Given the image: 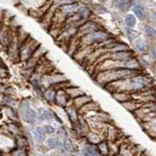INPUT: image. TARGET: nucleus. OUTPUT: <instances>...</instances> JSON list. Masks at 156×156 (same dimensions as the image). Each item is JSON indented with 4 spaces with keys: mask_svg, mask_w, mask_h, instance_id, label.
Here are the masks:
<instances>
[{
    "mask_svg": "<svg viewBox=\"0 0 156 156\" xmlns=\"http://www.w3.org/2000/svg\"><path fill=\"white\" fill-rule=\"evenodd\" d=\"M39 45L40 44L35 39L28 36L19 47V60L21 62H27Z\"/></svg>",
    "mask_w": 156,
    "mask_h": 156,
    "instance_id": "1",
    "label": "nucleus"
},
{
    "mask_svg": "<svg viewBox=\"0 0 156 156\" xmlns=\"http://www.w3.org/2000/svg\"><path fill=\"white\" fill-rule=\"evenodd\" d=\"M109 34L106 31L102 30V29H98V30L93 31L87 35H84L82 38V43L84 42V47L85 46H91L93 44H101L105 41L108 40Z\"/></svg>",
    "mask_w": 156,
    "mask_h": 156,
    "instance_id": "2",
    "label": "nucleus"
},
{
    "mask_svg": "<svg viewBox=\"0 0 156 156\" xmlns=\"http://www.w3.org/2000/svg\"><path fill=\"white\" fill-rule=\"evenodd\" d=\"M79 5L77 3H71V4H66V5H62V6L58 7L56 9L55 14L60 16L63 21L66 20L67 18H69L73 15H75L78 10H79Z\"/></svg>",
    "mask_w": 156,
    "mask_h": 156,
    "instance_id": "3",
    "label": "nucleus"
},
{
    "mask_svg": "<svg viewBox=\"0 0 156 156\" xmlns=\"http://www.w3.org/2000/svg\"><path fill=\"white\" fill-rule=\"evenodd\" d=\"M20 114H21L23 121L27 122V123H29V124L35 123L36 113L30 107V105H28V102L23 101L22 104L20 105Z\"/></svg>",
    "mask_w": 156,
    "mask_h": 156,
    "instance_id": "4",
    "label": "nucleus"
},
{
    "mask_svg": "<svg viewBox=\"0 0 156 156\" xmlns=\"http://www.w3.org/2000/svg\"><path fill=\"white\" fill-rule=\"evenodd\" d=\"M46 54V49L43 46L39 45L37 49L33 52V54L30 56V58L26 62H27V68L30 70H34V68L37 66V63L41 61V58H44V55Z\"/></svg>",
    "mask_w": 156,
    "mask_h": 156,
    "instance_id": "5",
    "label": "nucleus"
},
{
    "mask_svg": "<svg viewBox=\"0 0 156 156\" xmlns=\"http://www.w3.org/2000/svg\"><path fill=\"white\" fill-rule=\"evenodd\" d=\"M98 29H101L99 23H97L94 21H89V20H88V21L84 22L79 27H78L77 33L84 36V35H87V34H89L93 31L98 30Z\"/></svg>",
    "mask_w": 156,
    "mask_h": 156,
    "instance_id": "6",
    "label": "nucleus"
},
{
    "mask_svg": "<svg viewBox=\"0 0 156 156\" xmlns=\"http://www.w3.org/2000/svg\"><path fill=\"white\" fill-rule=\"evenodd\" d=\"M70 100L71 99L68 97L65 89H58L56 92V97H55V101H54V102L61 107H66L67 105H69Z\"/></svg>",
    "mask_w": 156,
    "mask_h": 156,
    "instance_id": "7",
    "label": "nucleus"
},
{
    "mask_svg": "<svg viewBox=\"0 0 156 156\" xmlns=\"http://www.w3.org/2000/svg\"><path fill=\"white\" fill-rule=\"evenodd\" d=\"M135 55L132 51H125V52H117V53H109V58L111 60L124 62L129 60L131 58H134Z\"/></svg>",
    "mask_w": 156,
    "mask_h": 156,
    "instance_id": "8",
    "label": "nucleus"
},
{
    "mask_svg": "<svg viewBox=\"0 0 156 156\" xmlns=\"http://www.w3.org/2000/svg\"><path fill=\"white\" fill-rule=\"evenodd\" d=\"M91 101H92V98L90 96H88L86 94H83V95L72 100V105L74 106L75 108L79 109L80 107H82L83 105L88 104V102Z\"/></svg>",
    "mask_w": 156,
    "mask_h": 156,
    "instance_id": "9",
    "label": "nucleus"
},
{
    "mask_svg": "<svg viewBox=\"0 0 156 156\" xmlns=\"http://www.w3.org/2000/svg\"><path fill=\"white\" fill-rule=\"evenodd\" d=\"M100 110V105L95 101H89L88 104L84 105L82 107H80L78 109V112H80L82 114H86V113H90V112H94V111H99Z\"/></svg>",
    "mask_w": 156,
    "mask_h": 156,
    "instance_id": "10",
    "label": "nucleus"
},
{
    "mask_svg": "<svg viewBox=\"0 0 156 156\" xmlns=\"http://www.w3.org/2000/svg\"><path fill=\"white\" fill-rule=\"evenodd\" d=\"M66 112L67 114V117L68 119H69V121L71 122L72 124L76 123V122L78 121V118H79V112H78V109L75 108L74 106H73L72 105H67L66 107Z\"/></svg>",
    "mask_w": 156,
    "mask_h": 156,
    "instance_id": "11",
    "label": "nucleus"
},
{
    "mask_svg": "<svg viewBox=\"0 0 156 156\" xmlns=\"http://www.w3.org/2000/svg\"><path fill=\"white\" fill-rule=\"evenodd\" d=\"M11 34L8 31V28H4L3 27H0V44L5 47L9 45V43L12 40Z\"/></svg>",
    "mask_w": 156,
    "mask_h": 156,
    "instance_id": "12",
    "label": "nucleus"
},
{
    "mask_svg": "<svg viewBox=\"0 0 156 156\" xmlns=\"http://www.w3.org/2000/svg\"><path fill=\"white\" fill-rule=\"evenodd\" d=\"M65 90L66 92V94L68 95V97H69L71 100L75 99V98L79 97V96H81L83 94H85L84 91H83L81 88L76 87V86H72V85L69 86V87H67V88H66Z\"/></svg>",
    "mask_w": 156,
    "mask_h": 156,
    "instance_id": "13",
    "label": "nucleus"
},
{
    "mask_svg": "<svg viewBox=\"0 0 156 156\" xmlns=\"http://www.w3.org/2000/svg\"><path fill=\"white\" fill-rule=\"evenodd\" d=\"M56 92H57V89L55 88V86L48 87L46 90L43 91L44 99L49 102H54V101H55V97H56Z\"/></svg>",
    "mask_w": 156,
    "mask_h": 156,
    "instance_id": "14",
    "label": "nucleus"
},
{
    "mask_svg": "<svg viewBox=\"0 0 156 156\" xmlns=\"http://www.w3.org/2000/svg\"><path fill=\"white\" fill-rule=\"evenodd\" d=\"M133 11L136 15V17L140 19V21H144L146 19V11L144 7L140 4H135L133 6Z\"/></svg>",
    "mask_w": 156,
    "mask_h": 156,
    "instance_id": "15",
    "label": "nucleus"
},
{
    "mask_svg": "<svg viewBox=\"0 0 156 156\" xmlns=\"http://www.w3.org/2000/svg\"><path fill=\"white\" fill-rule=\"evenodd\" d=\"M112 96H113V98L117 101L121 102V104L132 100V95L126 92H114L112 93Z\"/></svg>",
    "mask_w": 156,
    "mask_h": 156,
    "instance_id": "16",
    "label": "nucleus"
},
{
    "mask_svg": "<svg viewBox=\"0 0 156 156\" xmlns=\"http://www.w3.org/2000/svg\"><path fill=\"white\" fill-rule=\"evenodd\" d=\"M131 0H113L114 7L121 10V11H127L128 8L131 7Z\"/></svg>",
    "mask_w": 156,
    "mask_h": 156,
    "instance_id": "17",
    "label": "nucleus"
},
{
    "mask_svg": "<svg viewBox=\"0 0 156 156\" xmlns=\"http://www.w3.org/2000/svg\"><path fill=\"white\" fill-rule=\"evenodd\" d=\"M125 51H131L130 46H128L125 43L116 42L115 45L112 47L108 52L109 53H117V52H125Z\"/></svg>",
    "mask_w": 156,
    "mask_h": 156,
    "instance_id": "18",
    "label": "nucleus"
},
{
    "mask_svg": "<svg viewBox=\"0 0 156 156\" xmlns=\"http://www.w3.org/2000/svg\"><path fill=\"white\" fill-rule=\"evenodd\" d=\"M77 14H78V16H79V18L82 20L83 22H86V21H88V20L90 19L92 12H91V10L89 8L82 7V8H79Z\"/></svg>",
    "mask_w": 156,
    "mask_h": 156,
    "instance_id": "19",
    "label": "nucleus"
},
{
    "mask_svg": "<svg viewBox=\"0 0 156 156\" xmlns=\"http://www.w3.org/2000/svg\"><path fill=\"white\" fill-rule=\"evenodd\" d=\"M98 150L100 151L101 155L107 156L109 154V146L105 140H101L98 144Z\"/></svg>",
    "mask_w": 156,
    "mask_h": 156,
    "instance_id": "20",
    "label": "nucleus"
},
{
    "mask_svg": "<svg viewBox=\"0 0 156 156\" xmlns=\"http://www.w3.org/2000/svg\"><path fill=\"white\" fill-rule=\"evenodd\" d=\"M147 43H146L143 39H139L135 42V49L140 53H145L147 51Z\"/></svg>",
    "mask_w": 156,
    "mask_h": 156,
    "instance_id": "21",
    "label": "nucleus"
},
{
    "mask_svg": "<svg viewBox=\"0 0 156 156\" xmlns=\"http://www.w3.org/2000/svg\"><path fill=\"white\" fill-rule=\"evenodd\" d=\"M122 105H123V106L125 107V108H127L130 111H136V109H139V105L136 104V101H133V99L128 101L123 102Z\"/></svg>",
    "mask_w": 156,
    "mask_h": 156,
    "instance_id": "22",
    "label": "nucleus"
},
{
    "mask_svg": "<svg viewBox=\"0 0 156 156\" xmlns=\"http://www.w3.org/2000/svg\"><path fill=\"white\" fill-rule=\"evenodd\" d=\"M1 101L6 107H13L15 105V100L11 97V95H4Z\"/></svg>",
    "mask_w": 156,
    "mask_h": 156,
    "instance_id": "23",
    "label": "nucleus"
},
{
    "mask_svg": "<svg viewBox=\"0 0 156 156\" xmlns=\"http://www.w3.org/2000/svg\"><path fill=\"white\" fill-rule=\"evenodd\" d=\"M125 23H126V26L128 27H130V28L134 27L136 24V18L132 14L127 15L126 18H125Z\"/></svg>",
    "mask_w": 156,
    "mask_h": 156,
    "instance_id": "24",
    "label": "nucleus"
},
{
    "mask_svg": "<svg viewBox=\"0 0 156 156\" xmlns=\"http://www.w3.org/2000/svg\"><path fill=\"white\" fill-rule=\"evenodd\" d=\"M34 135H35L36 139L39 140V141H44L46 139V135H45V131H44L43 128L41 127H37L34 131Z\"/></svg>",
    "mask_w": 156,
    "mask_h": 156,
    "instance_id": "25",
    "label": "nucleus"
},
{
    "mask_svg": "<svg viewBox=\"0 0 156 156\" xmlns=\"http://www.w3.org/2000/svg\"><path fill=\"white\" fill-rule=\"evenodd\" d=\"M7 128H8V131L10 132V133H12L15 136H20V135H21V131H20L19 125H17L16 123H14V122H13V123L8 124Z\"/></svg>",
    "mask_w": 156,
    "mask_h": 156,
    "instance_id": "26",
    "label": "nucleus"
},
{
    "mask_svg": "<svg viewBox=\"0 0 156 156\" xmlns=\"http://www.w3.org/2000/svg\"><path fill=\"white\" fill-rule=\"evenodd\" d=\"M6 112H7V116L11 120H13V122L19 121V115L17 114V112L13 109V107H6Z\"/></svg>",
    "mask_w": 156,
    "mask_h": 156,
    "instance_id": "27",
    "label": "nucleus"
},
{
    "mask_svg": "<svg viewBox=\"0 0 156 156\" xmlns=\"http://www.w3.org/2000/svg\"><path fill=\"white\" fill-rule=\"evenodd\" d=\"M11 155L12 156H27V150L24 149V147H15L11 151Z\"/></svg>",
    "mask_w": 156,
    "mask_h": 156,
    "instance_id": "28",
    "label": "nucleus"
},
{
    "mask_svg": "<svg viewBox=\"0 0 156 156\" xmlns=\"http://www.w3.org/2000/svg\"><path fill=\"white\" fill-rule=\"evenodd\" d=\"M84 154L86 156H101L100 153L96 150V148H94L93 146H90V145H87L85 147Z\"/></svg>",
    "mask_w": 156,
    "mask_h": 156,
    "instance_id": "29",
    "label": "nucleus"
},
{
    "mask_svg": "<svg viewBox=\"0 0 156 156\" xmlns=\"http://www.w3.org/2000/svg\"><path fill=\"white\" fill-rule=\"evenodd\" d=\"M86 136H87L88 140H89L90 143H92V144H99L100 141H101V139H100V136H98L96 133H90V132H89V133L86 135Z\"/></svg>",
    "mask_w": 156,
    "mask_h": 156,
    "instance_id": "30",
    "label": "nucleus"
},
{
    "mask_svg": "<svg viewBox=\"0 0 156 156\" xmlns=\"http://www.w3.org/2000/svg\"><path fill=\"white\" fill-rule=\"evenodd\" d=\"M144 31L146 33V35H147L149 38L156 39V29L154 27H150V26H145Z\"/></svg>",
    "mask_w": 156,
    "mask_h": 156,
    "instance_id": "31",
    "label": "nucleus"
},
{
    "mask_svg": "<svg viewBox=\"0 0 156 156\" xmlns=\"http://www.w3.org/2000/svg\"><path fill=\"white\" fill-rule=\"evenodd\" d=\"M78 0H56L55 4L53 5L54 7H60L62 5H66V4H71V3H77Z\"/></svg>",
    "mask_w": 156,
    "mask_h": 156,
    "instance_id": "32",
    "label": "nucleus"
},
{
    "mask_svg": "<svg viewBox=\"0 0 156 156\" xmlns=\"http://www.w3.org/2000/svg\"><path fill=\"white\" fill-rule=\"evenodd\" d=\"M41 118L43 120H51L54 118V113L51 111V110H49V109H46V110H44L42 112V114H41Z\"/></svg>",
    "mask_w": 156,
    "mask_h": 156,
    "instance_id": "33",
    "label": "nucleus"
},
{
    "mask_svg": "<svg viewBox=\"0 0 156 156\" xmlns=\"http://www.w3.org/2000/svg\"><path fill=\"white\" fill-rule=\"evenodd\" d=\"M47 144H48V146L50 148L54 149L58 145V140L56 138H50V139H48V140H47Z\"/></svg>",
    "mask_w": 156,
    "mask_h": 156,
    "instance_id": "34",
    "label": "nucleus"
},
{
    "mask_svg": "<svg viewBox=\"0 0 156 156\" xmlns=\"http://www.w3.org/2000/svg\"><path fill=\"white\" fill-rule=\"evenodd\" d=\"M63 148H65L66 150H67V151H73V150H74L71 141L68 139H65V140H63Z\"/></svg>",
    "mask_w": 156,
    "mask_h": 156,
    "instance_id": "35",
    "label": "nucleus"
},
{
    "mask_svg": "<svg viewBox=\"0 0 156 156\" xmlns=\"http://www.w3.org/2000/svg\"><path fill=\"white\" fill-rule=\"evenodd\" d=\"M9 75V72H8V69L4 66H0V78H5Z\"/></svg>",
    "mask_w": 156,
    "mask_h": 156,
    "instance_id": "36",
    "label": "nucleus"
},
{
    "mask_svg": "<svg viewBox=\"0 0 156 156\" xmlns=\"http://www.w3.org/2000/svg\"><path fill=\"white\" fill-rule=\"evenodd\" d=\"M43 129H44V131H45L46 134H54L56 132L55 128L51 125H45L43 127Z\"/></svg>",
    "mask_w": 156,
    "mask_h": 156,
    "instance_id": "37",
    "label": "nucleus"
},
{
    "mask_svg": "<svg viewBox=\"0 0 156 156\" xmlns=\"http://www.w3.org/2000/svg\"><path fill=\"white\" fill-rule=\"evenodd\" d=\"M127 33H128V36H129V39H130V40H131V41H133L134 39H135V36H134L135 31L133 30V29L128 28V29H127Z\"/></svg>",
    "mask_w": 156,
    "mask_h": 156,
    "instance_id": "38",
    "label": "nucleus"
},
{
    "mask_svg": "<svg viewBox=\"0 0 156 156\" xmlns=\"http://www.w3.org/2000/svg\"><path fill=\"white\" fill-rule=\"evenodd\" d=\"M96 11H97V12H99V13L101 14V13L105 12L106 10H105V7L101 6V5H97V6H96Z\"/></svg>",
    "mask_w": 156,
    "mask_h": 156,
    "instance_id": "39",
    "label": "nucleus"
},
{
    "mask_svg": "<svg viewBox=\"0 0 156 156\" xmlns=\"http://www.w3.org/2000/svg\"><path fill=\"white\" fill-rule=\"evenodd\" d=\"M150 55H151V57H152V58H154V60H156V45L151 48V50H150Z\"/></svg>",
    "mask_w": 156,
    "mask_h": 156,
    "instance_id": "40",
    "label": "nucleus"
},
{
    "mask_svg": "<svg viewBox=\"0 0 156 156\" xmlns=\"http://www.w3.org/2000/svg\"><path fill=\"white\" fill-rule=\"evenodd\" d=\"M0 66H3V63H2V61L0 60Z\"/></svg>",
    "mask_w": 156,
    "mask_h": 156,
    "instance_id": "41",
    "label": "nucleus"
},
{
    "mask_svg": "<svg viewBox=\"0 0 156 156\" xmlns=\"http://www.w3.org/2000/svg\"><path fill=\"white\" fill-rule=\"evenodd\" d=\"M102 2H106V1H108V0H101Z\"/></svg>",
    "mask_w": 156,
    "mask_h": 156,
    "instance_id": "42",
    "label": "nucleus"
},
{
    "mask_svg": "<svg viewBox=\"0 0 156 156\" xmlns=\"http://www.w3.org/2000/svg\"><path fill=\"white\" fill-rule=\"evenodd\" d=\"M2 109V106H1V105H0V110H1Z\"/></svg>",
    "mask_w": 156,
    "mask_h": 156,
    "instance_id": "43",
    "label": "nucleus"
},
{
    "mask_svg": "<svg viewBox=\"0 0 156 156\" xmlns=\"http://www.w3.org/2000/svg\"><path fill=\"white\" fill-rule=\"evenodd\" d=\"M0 156H2V153L1 152H0Z\"/></svg>",
    "mask_w": 156,
    "mask_h": 156,
    "instance_id": "44",
    "label": "nucleus"
}]
</instances>
